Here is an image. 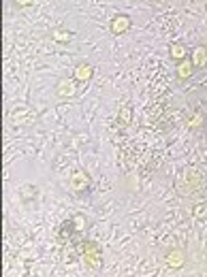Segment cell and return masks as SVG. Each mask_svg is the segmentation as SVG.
Returning <instances> with one entry per match:
<instances>
[{"mask_svg":"<svg viewBox=\"0 0 207 277\" xmlns=\"http://www.w3.org/2000/svg\"><path fill=\"white\" fill-rule=\"evenodd\" d=\"M81 256H83V265L92 271H99L101 265H103V254H101V247L96 241H83L81 246Z\"/></svg>","mask_w":207,"mask_h":277,"instance_id":"obj_1","label":"cell"},{"mask_svg":"<svg viewBox=\"0 0 207 277\" xmlns=\"http://www.w3.org/2000/svg\"><path fill=\"white\" fill-rule=\"evenodd\" d=\"M70 188H73L77 194H83V192H88L92 188V177L83 169H77V171H73V175H70Z\"/></svg>","mask_w":207,"mask_h":277,"instance_id":"obj_2","label":"cell"},{"mask_svg":"<svg viewBox=\"0 0 207 277\" xmlns=\"http://www.w3.org/2000/svg\"><path fill=\"white\" fill-rule=\"evenodd\" d=\"M165 262H167V267H169V269H182V267L186 265V254H184V249H179V247L167 249Z\"/></svg>","mask_w":207,"mask_h":277,"instance_id":"obj_3","label":"cell"},{"mask_svg":"<svg viewBox=\"0 0 207 277\" xmlns=\"http://www.w3.org/2000/svg\"><path fill=\"white\" fill-rule=\"evenodd\" d=\"M131 17L124 15V13H118V15H113L111 24H109V28H111V34H126L128 30H131Z\"/></svg>","mask_w":207,"mask_h":277,"instance_id":"obj_4","label":"cell"},{"mask_svg":"<svg viewBox=\"0 0 207 277\" xmlns=\"http://www.w3.org/2000/svg\"><path fill=\"white\" fill-rule=\"evenodd\" d=\"M56 94L60 96V98H70V96H75V83H73V79H62L56 86Z\"/></svg>","mask_w":207,"mask_h":277,"instance_id":"obj_5","label":"cell"},{"mask_svg":"<svg viewBox=\"0 0 207 277\" xmlns=\"http://www.w3.org/2000/svg\"><path fill=\"white\" fill-rule=\"evenodd\" d=\"M92 75H94L92 64L81 62V64H77V66H75V79L77 81H90V79H92Z\"/></svg>","mask_w":207,"mask_h":277,"instance_id":"obj_6","label":"cell"},{"mask_svg":"<svg viewBox=\"0 0 207 277\" xmlns=\"http://www.w3.org/2000/svg\"><path fill=\"white\" fill-rule=\"evenodd\" d=\"M190 60H192V64H195V68H203L207 64V47H203V45L195 47L190 54Z\"/></svg>","mask_w":207,"mask_h":277,"instance_id":"obj_7","label":"cell"},{"mask_svg":"<svg viewBox=\"0 0 207 277\" xmlns=\"http://www.w3.org/2000/svg\"><path fill=\"white\" fill-rule=\"evenodd\" d=\"M175 73H177L179 79H190L192 73H195V64H192L190 58H186V60H182V62H177Z\"/></svg>","mask_w":207,"mask_h":277,"instance_id":"obj_8","label":"cell"},{"mask_svg":"<svg viewBox=\"0 0 207 277\" xmlns=\"http://www.w3.org/2000/svg\"><path fill=\"white\" fill-rule=\"evenodd\" d=\"M51 41L54 43H70L73 41V32L67 28H56V30H51Z\"/></svg>","mask_w":207,"mask_h":277,"instance_id":"obj_9","label":"cell"},{"mask_svg":"<svg viewBox=\"0 0 207 277\" xmlns=\"http://www.w3.org/2000/svg\"><path fill=\"white\" fill-rule=\"evenodd\" d=\"M188 47H186V45H182V43H177V45H171V58L175 62H182V60H186V58H188Z\"/></svg>","mask_w":207,"mask_h":277,"instance_id":"obj_10","label":"cell"},{"mask_svg":"<svg viewBox=\"0 0 207 277\" xmlns=\"http://www.w3.org/2000/svg\"><path fill=\"white\" fill-rule=\"evenodd\" d=\"M70 224H73V230L75 233H83V230L88 228V217L83 214H75L70 217Z\"/></svg>","mask_w":207,"mask_h":277,"instance_id":"obj_11","label":"cell"},{"mask_svg":"<svg viewBox=\"0 0 207 277\" xmlns=\"http://www.w3.org/2000/svg\"><path fill=\"white\" fill-rule=\"evenodd\" d=\"M131 118H133V109H131V105L122 107V109H120V122H122V124H128V122H131Z\"/></svg>","mask_w":207,"mask_h":277,"instance_id":"obj_12","label":"cell"},{"mask_svg":"<svg viewBox=\"0 0 207 277\" xmlns=\"http://www.w3.org/2000/svg\"><path fill=\"white\" fill-rule=\"evenodd\" d=\"M201 124H203V115H201V113H195V115L190 118V122H188L190 128H199Z\"/></svg>","mask_w":207,"mask_h":277,"instance_id":"obj_13","label":"cell"},{"mask_svg":"<svg viewBox=\"0 0 207 277\" xmlns=\"http://www.w3.org/2000/svg\"><path fill=\"white\" fill-rule=\"evenodd\" d=\"M13 2H15V6H30L32 0H13Z\"/></svg>","mask_w":207,"mask_h":277,"instance_id":"obj_14","label":"cell"},{"mask_svg":"<svg viewBox=\"0 0 207 277\" xmlns=\"http://www.w3.org/2000/svg\"><path fill=\"white\" fill-rule=\"evenodd\" d=\"M195 214H197V215H203V214H205V207H203V205H199V207H197V211H195Z\"/></svg>","mask_w":207,"mask_h":277,"instance_id":"obj_15","label":"cell"}]
</instances>
